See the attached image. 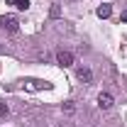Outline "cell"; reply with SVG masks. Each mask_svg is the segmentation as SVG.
Masks as SVG:
<instances>
[{
  "mask_svg": "<svg viewBox=\"0 0 127 127\" xmlns=\"http://www.w3.org/2000/svg\"><path fill=\"white\" fill-rule=\"evenodd\" d=\"M0 25H2V30H7V32H17L20 30V22H17L15 15H2L0 17Z\"/></svg>",
  "mask_w": 127,
  "mask_h": 127,
  "instance_id": "cell-1",
  "label": "cell"
},
{
  "mask_svg": "<svg viewBox=\"0 0 127 127\" xmlns=\"http://www.w3.org/2000/svg\"><path fill=\"white\" fill-rule=\"evenodd\" d=\"M64 110H66V112H73V110H76V105H73V103H66V105H64Z\"/></svg>",
  "mask_w": 127,
  "mask_h": 127,
  "instance_id": "cell-7",
  "label": "cell"
},
{
  "mask_svg": "<svg viewBox=\"0 0 127 127\" xmlns=\"http://www.w3.org/2000/svg\"><path fill=\"white\" fill-rule=\"evenodd\" d=\"M54 127H64V125H54Z\"/></svg>",
  "mask_w": 127,
  "mask_h": 127,
  "instance_id": "cell-10",
  "label": "cell"
},
{
  "mask_svg": "<svg viewBox=\"0 0 127 127\" xmlns=\"http://www.w3.org/2000/svg\"><path fill=\"white\" fill-rule=\"evenodd\" d=\"M110 5H100V7H98V17H103V20H105V17H110Z\"/></svg>",
  "mask_w": 127,
  "mask_h": 127,
  "instance_id": "cell-5",
  "label": "cell"
},
{
  "mask_svg": "<svg viewBox=\"0 0 127 127\" xmlns=\"http://www.w3.org/2000/svg\"><path fill=\"white\" fill-rule=\"evenodd\" d=\"M98 105H100L103 110L112 108V95H110V93H100V95H98Z\"/></svg>",
  "mask_w": 127,
  "mask_h": 127,
  "instance_id": "cell-3",
  "label": "cell"
},
{
  "mask_svg": "<svg viewBox=\"0 0 127 127\" xmlns=\"http://www.w3.org/2000/svg\"><path fill=\"white\" fill-rule=\"evenodd\" d=\"M17 7H20V10H27V7H30V0H17Z\"/></svg>",
  "mask_w": 127,
  "mask_h": 127,
  "instance_id": "cell-6",
  "label": "cell"
},
{
  "mask_svg": "<svg viewBox=\"0 0 127 127\" xmlns=\"http://www.w3.org/2000/svg\"><path fill=\"white\" fill-rule=\"evenodd\" d=\"M120 20H122V22H127V10L122 12V17H120Z\"/></svg>",
  "mask_w": 127,
  "mask_h": 127,
  "instance_id": "cell-9",
  "label": "cell"
},
{
  "mask_svg": "<svg viewBox=\"0 0 127 127\" xmlns=\"http://www.w3.org/2000/svg\"><path fill=\"white\" fill-rule=\"evenodd\" d=\"M56 61L61 64V66H73V54L66 51V49H61V51H56Z\"/></svg>",
  "mask_w": 127,
  "mask_h": 127,
  "instance_id": "cell-2",
  "label": "cell"
},
{
  "mask_svg": "<svg viewBox=\"0 0 127 127\" xmlns=\"http://www.w3.org/2000/svg\"><path fill=\"white\" fill-rule=\"evenodd\" d=\"M76 76H78V81H83V83H91V78H93L91 68H78V71H76Z\"/></svg>",
  "mask_w": 127,
  "mask_h": 127,
  "instance_id": "cell-4",
  "label": "cell"
},
{
  "mask_svg": "<svg viewBox=\"0 0 127 127\" xmlns=\"http://www.w3.org/2000/svg\"><path fill=\"white\" fill-rule=\"evenodd\" d=\"M5 115H7V105H5V103H0V117H5Z\"/></svg>",
  "mask_w": 127,
  "mask_h": 127,
  "instance_id": "cell-8",
  "label": "cell"
}]
</instances>
